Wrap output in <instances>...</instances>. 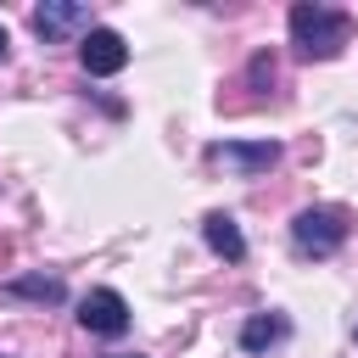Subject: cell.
Instances as JSON below:
<instances>
[{"label":"cell","mask_w":358,"mask_h":358,"mask_svg":"<svg viewBox=\"0 0 358 358\" xmlns=\"http://www.w3.org/2000/svg\"><path fill=\"white\" fill-rule=\"evenodd\" d=\"M347 39H352V17H347V11H336V6H313V0L291 6V45H296V56H308V62H330V56L347 50Z\"/></svg>","instance_id":"cell-1"},{"label":"cell","mask_w":358,"mask_h":358,"mask_svg":"<svg viewBox=\"0 0 358 358\" xmlns=\"http://www.w3.org/2000/svg\"><path fill=\"white\" fill-rule=\"evenodd\" d=\"M291 241H296V252H308V257H330V252L347 241V213H341V207H302V213L291 218Z\"/></svg>","instance_id":"cell-2"},{"label":"cell","mask_w":358,"mask_h":358,"mask_svg":"<svg viewBox=\"0 0 358 358\" xmlns=\"http://www.w3.org/2000/svg\"><path fill=\"white\" fill-rule=\"evenodd\" d=\"M207 162L224 168V173H235V179H257V173H268L280 162V145L274 140H218L207 151Z\"/></svg>","instance_id":"cell-3"},{"label":"cell","mask_w":358,"mask_h":358,"mask_svg":"<svg viewBox=\"0 0 358 358\" xmlns=\"http://www.w3.org/2000/svg\"><path fill=\"white\" fill-rule=\"evenodd\" d=\"M78 324H84L90 336H123V330H129V302H123L112 285H95V291H84V302H78Z\"/></svg>","instance_id":"cell-4"},{"label":"cell","mask_w":358,"mask_h":358,"mask_svg":"<svg viewBox=\"0 0 358 358\" xmlns=\"http://www.w3.org/2000/svg\"><path fill=\"white\" fill-rule=\"evenodd\" d=\"M78 62H84V73H95V78H112V73L129 67V45H123L117 28H90V34L78 39Z\"/></svg>","instance_id":"cell-5"},{"label":"cell","mask_w":358,"mask_h":358,"mask_svg":"<svg viewBox=\"0 0 358 358\" xmlns=\"http://www.w3.org/2000/svg\"><path fill=\"white\" fill-rule=\"evenodd\" d=\"M34 34H39L45 45H56V39H67V34H90V6H78V0H45V6L34 11Z\"/></svg>","instance_id":"cell-6"},{"label":"cell","mask_w":358,"mask_h":358,"mask_svg":"<svg viewBox=\"0 0 358 358\" xmlns=\"http://www.w3.org/2000/svg\"><path fill=\"white\" fill-rule=\"evenodd\" d=\"M201 235H207V246H213L224 263H241V257H246V235H241V224H235L229 213H207V218H201Z\"/></svg>","instance_id":"cell-7"},{"label":"cell","mask_w":358,"mask_h":358,"mask_svg":"<svg viewBox=\"0 0 358 358\" xmlns=\"http://www.w3.org/2000/svg\"><path fill=\"white\" fill-rule=\"evenodd\" d=\"M291 336V319L285 313H252L246 324H241V347L246 352H268V347H280Z\"/></svg>","instance_id":"cell-8"},{"label":"cell","mask_w":358,"mask_h":358,"mask_svg":"<svg viewBox=\"0 0 358 358\" xmlns=\"http://www.w3.org/2000/svg\"><path fill=\"white\" fill-rule=\"evenodd\" d=\"M6 296H34V302H62V280H45V274H22V280H6Z\"/></svg>","instance_id":"cell-9"},{"label":"cell","mask_w":358,"mask_h":358,"mask_svg":"<svg viewBox=\"0 0 358 358\" xmlns=\"http://www.w3.org/2000/svg\"><path fill=\"white\" fill-rule=\"evenodd\" d=\"M6 45H11V39H6V28H0V62H6Z\"/></svg>","instance_id":"cell-10"}]
</instances>
